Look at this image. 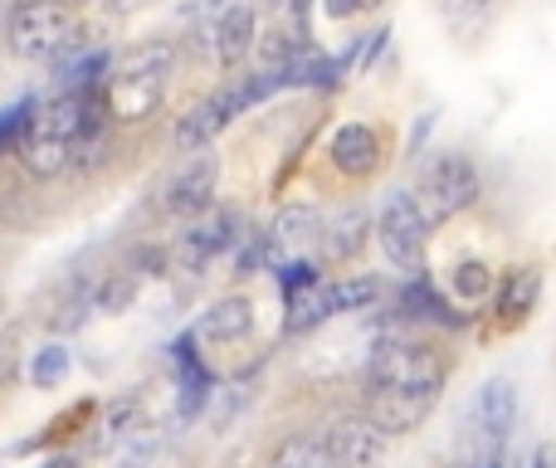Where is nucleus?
<instances>
[{
	"label": "nucleus",
	"instance_id": "f257e3e1",
	"mask_svg": "<svg viewBox=\"0 0 556 468\" xmlns=\"http://www.w3.org/2000/svg\"><path fill=\"white\" fill-rule=\"evenodd\" d=\"M98 88L88 93H54L45 107H29L25 127H20V156L35 176H59L68 162H74V142L84 132L88 103H93Z\"/></svg>",
	"mask_w": 556,
	"mask_h": 468
},
{
	"label": "nucleus",
	"instance_id": "f03ea898",
	"mask_svg": "<svg viewBox=\"0 0 556 468\" xmlns=\"http://www.w3.org/2000/svg\"><path fill=\"white\" fill-rule=\"evenodd\" d=\"M172 59H176V49L166 45V39L127 49L123 64H117L103 84V103H108V113H113V123H147V117L162 107Z\"/></svg>",
	"mask_w": 556,
	"mask_h": 468
},
{
	"label": "nucleus",
	"instance_id": "7ed1b4c3",
	"mask_svg": "<svg viewBox=\"0 0 556 468\" xmlns=\"http://www.w3.org/2000/svg\"><path fill=\"white\" fill-rule=\"evenodd\" d=\"M10 49L20 59H59L78 35V15L68 0H20L5 20Z\"/></svg>",
	"mask_w": 556,
	"mask_h": 468
},
{
	"label": "nucleus",
	"instance_id": "20e7f679",
	"mask_svg": "<svg viewBox=\"0 0 556 468\" xmlns=\"http://www.w3.org/2000/svg\"><path fill=\"white\" fill-rule=\"evenodd\" d=\"M479 201V166L469 162L464 152H444L434 156L430 166L420 172V191H415V205L430 225L454 220L459 211Z\"/></svg>",
	"mask_w": 556,
	"mask_h": 468
},
{
	"label": "nucleus",
	"instance_id": "39448f33",
	"mask_svg": "<svg viewBox=\"0 0 556 468\" xmlns=\"http://www.w3.org/2000/svg\"><path fill=\"white\" fill-rule=\"evenodd\" d=\"M440 391L444 385V366L430 346L405 342V337H386L376 342L371 362H366V391Z\"/></svg>",
	"mask_w": 556,
	"mask_h": 468
},
{
	"label": "nucleus",
	"instance_id": "423d86ee",
	"mask_svg": "<svg viewBox=\"0 0 556 468\" xmlns=\"http://www.w3.org/2000/svg\"><path fill=\"white\" fill-rule=\"evenodd\" d=\"M376 235H381V249L401 274H420L425 268V249H430V220L420 215L410 191L386 195L381 220H376Z\"/></svg>",
	"mask_w": 556,
	"mask_h": 468
},
{
	"label": "nucleus",
	"instance_id": "0eeeda50",
	"mask_svg": "<svg viewBox=\"0 0 556 468\" xmlns=\"http://www.w3.org/2000/svg\"><path fill=\"white\" fill-rule=\"evenodd\" d=\"M244 107H250L244 103V84L235 78V84H225L220 93H211L205 103H195L191 113L176 123V147H181V152H205V142H211L215 132H225L230 117H240Z\"/></svg>",
	"mask_w": 556,
	"mask_h": 468
},
{
	"label": "nucleus",
	"instance_id": "6e6552de",
	"mask_svg": "<svg viewBox=\"0 0 556 468\" xmlns=\"http://www.w3.org/2000/svg\"><path fill=\"white\" fill-rule=\"evenodd\" d=\"M215 181H220V162L211 152H191V162L166 186V211L181 215V220H201L215 205Z\"/></svg>",
	"mask_w": 556,
	"mask_h": 468
},
{
	"label": "nucleus",
	"instance_id": "1a4fd4ad",
	"mask_svg": "<svg viewBox=\"0 0 556 468\" xmlns=\"http://www.w3.org/2000/svg\"><path fill=\"white\" fill-rule=\"evenodd\" d=\"M434 401H440V391H391V385H381V391H366V420L381 434H410L430 420Z\"/></svg>",
	"mask_w": 556,
	"mask_h": 468
},
{
	"label": "nucleus",
	"instance_id": "9d476101",
	"mask_svg": "<svg viewBox=\"0 0 556 468\" xmlns=\"http://www.w3.org/2000/svg\"><path fill=\"white\" fill-rule=\"evenodd\" d=\"M240 230H244V215L215 211V205H211V211H205L201 220L186 230V239H181V264L191 268V274H195V268H205L215 254H220V249L240 244V239H244Z\"/></svg>",
	"mask_w": 556,
	"mask_h": 468
},
{
	"label": "nucleus",
	"instance_id": "9b49d317",
	"mask_svg": "<svg viewBox=\"0 0 556 468\" xmlns=\"http://www.w3.org/2000/svg\"><path fill=\"white\" fill-rule=\"evenodd\" d=\"M250 332H254V303L244 293H230V298H215V303L205 307L191 337L201 346H240Z\"/></svg>",
	"mask_w": 556,
	"mask_h": 468
},
{
	"label": "nucleus",
	"instance_id": "f8f14e48",
	"mask_svg": "<svg viewBox=\"0 0 556 468\" xmlns=\"http://www.w3.org/2000/svg\"><path fill=\"white\" fill-rule=\"evenodd\" d=\"M327 156H332V166L342 176H371L381 166V137L366 123H346V127H337Z\"/></svg>",
	"mask_w": 556,
	"mask_h": 468
},
{
	"label": "nucleus",
	"instance_id": "ddd939ff",
	"mask_svg": "<svg viewBox=\"0 0 556 468\" xmlns=\"http://www.w3.org/2000/svg\"><path fill=\"white\" fill-rule=\"evenodd\" d=\"M513 420H518V385H513L508 376H493L479 391V401H473V425L498 444L513 434Z\"/></svg>",
	"mask_w": 556,
	"mask_h": 468
},
{
	"label": "nucleus",
	"instance_id": "4468645a",
	"mask_svg": "<svg viewBox=\"0 0 556 468\" xmlns=\"http://www.w3.org/2000/svg\"><path fill=\"white\" fill-rule=\"evenodd\" d=\"M327 444H332L342 468H371L386 450V434L376 430L371 420H337L332 430H327Z\"/></svg>",
	"mask_w": 556,
	"mask_h": 468
},
{
	"label": "nucleus",
	"instance_id": "2eb2a0df",
	"mask_svg": "<svg viewBox=\"0 0 556 468\" xmlns=\"http://www.w3.org/2000/svg\"><path fill=\"white\" fill-rule=\"evenodd\" d=\"M254 49V10L250 5H230L215 25V54L225 68H240V59Z\"/></svg>",
	"mask_w": 556,
	"mask_h": 468
},
{
	"label": "nucleus",
	"instance_id": "dca6fc26",
	"mask_svg": "<svg viewBox=\"0 0 556 468\" xmlns=\"http://www.w3.org/2000/svg\"><path fill=\"white\" fill-rule=\"evenodd\" d=\"M317 235H323V215H317L313 205H283V211L274 215V225H269V244H274V254H283V249H303V244H313Z\"/></svg>",
	"mask_w": 556,
	"mask_h": 468
},
{
	"label": "nucleus",
	"instance_id": "f3484780",
	"mask_svg": "<svg viewBox=\"0 0 556 468\" xmlns=\"http://www.w3.org/2000/svg\"><path fill=\"white\" fill-rule=\"evenodd\" d=\"M317 239H323L327 258H352L366 239V205H346V211H337L332 220H323V235Z\"/></svg>",
	"mask_w": 556,
	"mask_h": 468
},
{
	"label": "nucleus",
	"instance_id": "a211bd4d",
	"mask_svg": "<svg viewBox=\"0 0 556 468\" xmlns=\"http://www.w3.org/2000/svg\"><path fill=\"white\" fill-rule=\"evenodd\" d=\"M269 468H342V464H337L327 434H288L274 450Z\"/></svg>",
	"mask_w": 556,
	"mask_h": 468
},
{
	"label": "nucleus",
	"instance_id": "6ab92c4d",
	"mask_svg": "<svg viewBox=\"0 0 556 468\" xmlns=\"http://www.w3.org/2000/svg\"><path fill=\"white\" fill-rule=\"evenodd\" d=\"M381 298V278L376 274H346L337 283H327V307L337 313H366V307Z\"/></svg>",
	"mask_w": 556,
	"mask_h": 468
},
{
	"label": "nucleus",
	"instance_id": "aec40b11",
	"mask_svg": "<svg viewBox=\"0 0 556 468\" xmlns=\"http://www.w3.org/2000/svg\"><path fill=\"white\" fill-rule=\"evenodd\" d=\"M498 5H503V0H440L444 25H450L459 39L483 35V29H489V20L498 15Z\"/></svg>",
	"mask_w": 556,
	"mask_h": 468
},
{
	"label": "nucleus",
	"instance_id": "412c9836",
	"mask_svg": "<svg viewBox=\"0 0 556 468\" xmlns=\"http://www.w3.org/2000/svg\"><path fill=\"white\" fill-rule=\"evenodd\" d=\"M327 317H332V307H327V288H307V293H293V298H288L283 332H288V337L313 332V327H323Z\"/></svg>",
	"mask_w": 556,
	"mask_h": 468
},
{
	"label": "nucleus",
	"instance_id": "4be33fe9",
	"mask_svg": "<svg viewBox=\"0 0 556 468\" xmlns=\"http://www.w3.org/2000/svg\"><path fill=\"white\" fill-rule=\"evenodd\" d=\"M532 303H538V274H532V268H518L498 293V317L503 322H522V317L532 313Z\"/></svg>",
	"mask_w": 556,
	"mask_h": 468
},
{
	"label": "nucleus",
	"instance_id": "5701e85b",
	"mask_svg": "<svg viewBox=\"0 0 556 468\" xmlns=\"http://www.w3.org/2000/svg\"><path fill=\"white\" fill-rule=\"evenodd\" d=\"M64 376H68V352L64 346L59 342L39 346L35 362H29V381H35L39 391H54V385H64Z\"/></svg>",
	"mask_w": 556,
	"mask_h": 468
},
{
	"label": "nucleus",
	"instance_id": "b1692460",
	"mask_svg": "<svg viewBox=\"0 0 556 468\" xmlns=\"http://www.w3.org/2000/svg\"><path fill=\"white\" fill-rule=\"evenodd\" d=\"M489 288H493L489 264H479V258H473V264H459V268H454V293H459V298H483Z\"/></svg>",
	"mask_w": 556,
	"mask_h": 468
},
{
	"label": "nucleus",
	"instance_id": "393cba45",
	"mask_svg": "<svg viewBox=\"0 0 556 468\" xmlns=\"http://www.w3.org/2000/svg\"><path fill=\"white\" fill-rule=\"evenodd\" d=\"M278 283H283L288 298H293V293H307V288H317V268L303 264V258H298V264H283V268H278Z\"/></svg>",
	"mask_w": 556,
	"mask_h": 468
},
{
	"label": "nucleus",
	"instance_id": "a878e982",
	"mask_svg": "<svg viewBox=\"0 0 556 468\" xmlns=\"http://www.w3.org/2000/svg\"><path fill=\"white\" fill-rule=\"evenodd\" d=\"M381 0H327V15L332 20H342V15H352V10H376Z\"/></svg>",
	"mask_w": 556,
	"mask_h": 468
},
{
	"label": "nucleus",
	"instance_id": "bb28decb",
	"mask_svg": "<svg viewBox=\"0 0 556 468\" xmlns=\"http://www.w3.org/2000/svg\"><path fill=\"white\" fill-rule=\"evenodd\" d=\"M532 468H556V450H552V444H542V450L532 454Z\"/></svg>",
	"mask_w": 556,
	"mask_h": 468
},
{
	"label": "nucleus",
	"instance_id": "cd10ccee",
	"mask_svg": "<svg viewBox=\"0 0 556 468\" xmlns=\"http://www.w3.org/2000/svg\"><path fill=\"white\" fill-rule=\"evenodd\" d=\"M137 5H147V0H108V10H117V15H127V10H137Z\"/></svg>",
	"mask_w": 556,
	"mask_h": 468
},
{
	"label": "nucleus",
	"instance_id": "c85d7f7f",
	"mask_svg": "<svg viewBox=\"0 0 556 468\" xmlns=\"http://www.w3.org/2000/svg\"><path fill=\"white\" fill-rule=\"evenodd\" d=\"M39 468H74V459H68V454H59V459H45Z\"/></svg>",
	"mask_w": 556,
	"mask_h": 468
},
{
	"label": "nucleus",
	"instance_id": "c756f323",
	"mask_svg": "<svg viewBox=\"0 0 556 468\" xmlns=\"http://www.w3.org/2000/svg\"><path fill=\"white\" fill-rule=\"evenodd\" d=\"M293 10H298V20H303L307 10H313V0H293Z\"/></svg>",
	"mask_w": 556,
	"mask_h": 468
},
{
	"label": "nucleus",
	"instance_id": "7c9ffc66",
	"mask_svg": "<svg viewBox=\"0 0 556 468\" xmlns=\"http://www.w3.org/2000/svg\"><path fill=\"white\" fill-rule=\"evenodd\" d=\"M215 5H225V0H215Z\"/></svg>",
	"mask_w": 556,
	"mask_h": 468
}]
</instances>
